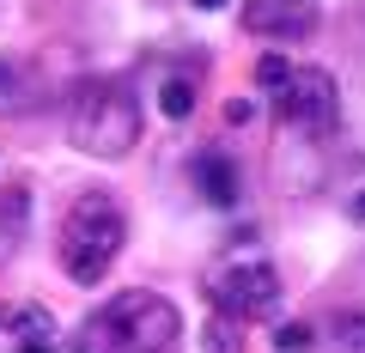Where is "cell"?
<instances>
[{"label":"cell","instance_id":"4","mask_svg":"<svg viewBox=\"0 0 365 353\" xmlns=\"http://www.w3.org/2000/svg\"><path fill=\"white\" fill-rule=\"evenodd\" d=\"M274 116H280V128L292 134V140H329V134L341 128V86L323 73V67H299L292 61L287 86L274 92Z\"/></svg>","mask_w":365,"mask_h":353},{"label":"cell","instance_id":"7","mask_svg":"<svg viewBox=\"0 0 365 353\" xmlns=\"http://www.w3.org/2000/svg\"><path fill=\"white\" fill-rule=\"evenodd\" d=\"M189 183L207 208H237L244 195V177H237V158L232 153H195L189 158Z\"/></svg>","mask_w":365,"mask_h":353},{"label":"cell","instance_id":"3","mask_svg":"<svg viewBox=\"0 0 365 353\" xmlns=\"http://www.w3.org/2000/svg\"><path fill=\"white\" fill-rule=\"evenodd\" d=\"M122 244H128V213H122L116 195H104V189H86V195L67 208L61 220V268L73 287H104L110 280V262L122 256Z\"/></svg>","mask_w":365,"mask_h":353},{"label":"cell","instance_id":"8","mask_svg":"<svg viewBox=\"0 0 365 353\" xmlns=\"http://www.w3.org/2000/svg\"><path fill=\"white\" fill-rule=\"evenodd\" d=\"M25 220H31V189L13 183L6 195H0V244H13V237L25 232Z\"/></svg>","mask_w":365,"mask_h":353},{"label":"cell","instance_id":"17","mask_svg":"<svg viewBox=\"0 0 365 353\" xmlns=\"http://www.w3.org/2000/svg\"><path fill=\"white\" fill-rule=\"evenodd\" d=\"M353 220H365V189H359V195H353Z\"/></svg>","mask_w":365,"mask_h":353},{"label":"cell","instance_id":"14","mask_svg":"<svg viewBox=\"0 0 365 353\" xmlns=\"http://www.w3.org/2000/svg\"><path fill=\"white\" fill-rule=\"evenodd\" d=\"M274 347H280V353H299V347H311V329H304V323H287L280 335H274Z\"/></svg>","mask_w":365,"mask_h":353},{"label":"cell","instance_id":"9","mask_svg":"<svg viewBox=\"0 0 365 353\" xmlns=\"http://www.w3.org/2000/svg\"><path fill=\"white\" fill-rule=\"evenodd\" d=\"M158 110H165L170 122H182L189 110H195V79H189V73H170L165 86H158Z\"/></svg>","mask_w":365,"mask_h":353},{"label":"cell","instance_id":"13","mask_svg":"<svg viewBox=\"0 0 365 353\" xmlns=\"http://www.w3.org/2000/svg\"><path fill=\"white\" fill-rule=\"evenodd\" d=\"M287 73H292V61H287V55H262V61H256V86H262V92H280V86H287Z\"/></svg>","mask_w":365,"mask_h":353},{"label":"cell","instance_id":"15","mask_svg":"<svg viewBox=\"0 0 365 353\" xmlns=\"http://www.w3.org/2000/svg\"><path fill=\"white\" fill-rule=\"evenodd\" d=\"M225 122H232V128H244V122H250V98H232V104H225Z\"/></svg>","mask_w":365,"mask_h":353},{"label":"cell","instance_id":"6","mask_svg":"<svg viewBox=\"0 0 365 353\" xmlns=\"http://www.w3.org/2000/svg\"><path fill=\"white\" fill-rule=\"evenodd\" d=\"M317 25H323L317 0H244V31L250 37L304 43V37H317Z\"/></svg>","mask_w":365,"mask_h":353},{"label":"cell","instance_id":"10","mask_svg":"<svg viewBox=\"0 0 365 353\" xmlns=\"http://www.w3.org/2000/svg\"><path fill=\"white\" fill-rule=\"evenodd\" d=\"M25 98H31V86H25V67L0 55V116H6V110H19Z\"/></svg>","mask_w":365,"mask_h":353},{"label":"cell","instance_id":"1","mask_svg":"<svg viewBox=\"0 0 365 353\" xmlns=\"http://www.w3.org/2000/svg\"><path fill=\"white\" fill-rule=\"evenodd\" d=\"M170 341H177V305L165 292L128 287L110 292V305H98L79 323L73 353H170Z\"/></svg>","mask_w":365,"mask_h":353},{"label":"cell","instance_id":"5","mask_svg":"<svg viewBox=\"0 0 365 353\" xmlns=\"http://www.w3.org/2000/svg\"><path fill=\"white\" fill-rule=\"evenodd\" d=\"M207 299H213V311L232 317V323H256V317L280 311V275H274L262 256H232V262L213 268Z\"/></svg>","mask_w":365,"mask_h":353},{"label":"cell","instance_id":"2","mask_svg":"<svg viewBox=\"0 0 365 353\" xmlns=\"http://www.w3.org/2000/svg\"><path fill=\"white\" fill-rule=\"evenodd\" d=\"M61 116H67V140L86 158H128L140 140V104L122 79H79Z\"/></svg>","mask_w":365,"mask_h":353},{"label":"cell","instance_id":"11","mask_svg":"<svg viewBox=\"0 0 365 353\" xmlns=\"http://www.w3.org/2000/svg\"><path fill=\"white\" fill-rule=\"evenodd\" d=\"M201 347H207V353H244V347H237V323L213 311L207 323H201Z\"/></svg>","mask_w":365,"mask_h":353},{"label":"cell","instance_id":"16","mask_svg":"<svg viewBox=\"0 0 365 353\" xmlns=\"http://www.w3.org/2000/svg\"><path fill=\"white\" fill-rule=\"evenodd\" d=\"M189 6H201V13H220V6H225V0H189Z\"/></svg>","mask_w":365,"mask_h":353},{"label":"cell","instance_id":"12","mask_svg":"<svg viewBox=\"0 0 365 353\" xmlns=\"http://www.w3.org/2000/svg\"><path fill=\"white\" fill-rule=\"evenodd\" d=\"M329 347H335V353H365V311L335 317V335H329Z\"/></svg>","mask_w":365,"mask_h":353},{"label":"cell","instance_id":"18","mask_svg":"<svg viewBox=\"0 0 365 353\" xmlns=\"http://www.w3.org/2000/svg\"><path fill=\"white\" fill-rule=\"evenodd\" d=\"M19 353H55V347H49V341H31V347H19Z\"/></svg>","mask_w":365,"mask_h":353}]
</instances>
